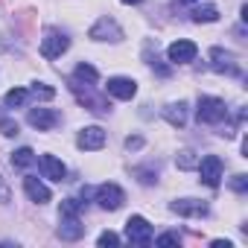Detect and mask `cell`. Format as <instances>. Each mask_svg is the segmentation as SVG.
Listing matches in <instances>:
<instances>
[{"label": "cell", "instance_id": "cell-27", "mask_svg": "<svg viewBox=\"0 0 248 248\" xmlns=\"http://www.w3.org/2000/svg\"><path fill=\"white\" fill-rule=\"evenodd\" d=\"M30 93L38 96V99H53V96H56V88H50V85H44V82H32Z\"/></svg>", "mask_w": 248, "mask_h": 248}, {"label": "cell", "instance_id": "cell-25", "mask_svg": "<svg viewBox=\"0 0 248 248\" xmlns=\"http://www.w3.org/2000/svg\"><path fill=\"white\" fill-rule=\"evenodd\" d=\"M18 132H21L18 120H12V117H0V135H3V138H15Z\"/></svg>", "mask_w": 248, "mask_h": 248}, {"label": "cell", "instance_id": "cell-7", "mask_svg": "<svg viewBox=\"0 0 248 248\" xmlns=\"http://www.w3.org/2000/svg\"><path fill=\"white\" fill-rule=\"evenodd\" d=\"M88 38L91 41H123V27L114 21V18H99L91 30H88Z\"/></svg>", "mask_w": 248, "mask_h": 248}, {"label": "cell", "instance_id": "cell-1", "mask_svg": "<svg viewBox=\"0 0 248 248\" xmlns=\"http://www.w3.org/2000/svg\"><path fill=\"white\" fill-rule=\"evenodd\" d=\"M67 88H70V93L76 96V102H79V105H85L88 111H93V114H108V111H111L108 99H102L99 93H93V85L79 82V79H70V82H67Z\"/></svg>", "mask_w": 248, "mask_h": 248}, {"label": "cell", "instance_id": "cell-8", "mask_svg": "<svg viewBox=\"0 0 248 248\" xmlns=\"http://www.w3.org/2000/svg\"><path fill=\"white\" fill-rule=\"evenodd\" d=\"M210 67H213L216 73H225V76H239V73H242L236 56H233L231 50H222V47H213V50H210Z\"/></svg>", "mask_w": 248, "mask_h": 248}, {"label": "cell", "instance_id": "cell-6", "mask_svg": "<svg viewBox=\"0 0 248 248\" xmlns=\"http://www.w3.org/2000/svg\"><path fill=\"white\" fill-rule=\"evenodd\" d=\"M27 123L32 129H38V132H53L59 123H62V114L56 111V108H30V114H27Z\"/></svg>", "mask_w": 248, "mask_h": 248}, {"label": "cell", "instance_id": "cell-13", "mask_svg": "<svg viewBox=\"0 0 248 248\" xmlns=\"http://www.w3.org/2000/svg\"><path fill=\"white\" fill-rule=\"evenodd\" d=\"M170 210L178 213V216H190V219H202V216L210 213V207H207L202 199H175V202L170 204Z\"/></svg>", "mask_w": 248, "mask_h": 248}, {"label": "cell", "instance_id": "cell-34", "mask_svg": "<svg viewBox=\"0 0 248 248\" xmlns=\"http://www.w3.org/2000/svg\"><path fill=\"white\" fill-rule=\"evenodd\" d=\"M120 3H126V6H138L140 0H120Z\"/></svg>", "mask_w": 248, "mask_h": 248}, {"label": "cell", "instance_id": "cell-35", "mask_svg": "<svg viewBox=\"0 0 248 248\" xmlns=\"http://www.w3.org/2000/svg\"><path fill=\"white\" fill-rule=\"evenodd\" d=\"M181 3H199V0H181Z\"/></svg>", "mask_w": 248, "mask_h": 248}, {"label": "cell", "instance_id": "cell-12", "mask_svg": "<svg viewBox=\"0 0 248 248\" xmlns=\"http://www.w3.org/2000/svg\"><path fill=\"white\" fill-rule=\"evenodd\" d=\"M76 146L85 149V152H96V149H102V146H105V129H102V126H85V129H79Z\"/></svg>", "mask_w": 248, "mask_h": 248}, {"label": "cell", "instance_id": "cell-29", "mask_svg": "<svg viewBox=\"0 0 248 248\" xmlns=\"http://www.w3.org/2000/svg\"><path fill=\"white\" fill-rule=\"evenodd\" d=\"M96 242H99V245H102V248H105V245H120V236H117V233H114V231H102V233H99V239H96Z\"/></svg>", "mask_w": 248, "mask_h": 248}, {"label": "cell", "instance_id": "cell-15", "mask_svg": "<svg viewBox=\"0 0 248 248\" xmlns=\"http://www.w3.org/2000/svg\"><path fill=\"white\" fill-rule=\"evenodd\" d=\"M24 190H27L30 202H35V204H47V202L53 199L50 187H47V184H41V181H38V178H32V175H27V178H24Z\"/></svg>", "mask_w": 248, "mask_h": 248}, {"label": "cell", "instance_id": "cell-16", "mask_svg": "<svg viewBox=\"0 0 248 248\" xmlns=\"http://www.w3.org/2000/svg\"><path fill=\"white\" fill-rule=\"evenodd\" d=\"M41 172H44V178H50V181H64V178H67V167H64L56 155H41Z\"/></svg>", "mask_w": 248, "mask_h": 248}, {"label": "cell", "instance_id": "cell-28", "mask_svg": "<svg viewBox=\"0 0 248 248\" xmlns=\"http://www.w3.org/2000/svg\"><path fill=\"white\" fill-rule=\"evenodd\" d=\"M231 190H233V193H245V190H248V175H242V172L233 175V178H231Z\"/></svg>", "mask_w": 248, "mask_h": 248}, {"label": "cell", "instance_id": "cell-22", "mask_svg": "<svg viewBox=\"0 0 248 248\" xmlns=\"http://www.w3.org/2000/svg\"><path fill=\"white\" fill-rule=\"evenodd\" d=\"M175 164H178V170H196L199 155H196L193 149H181V152L175 155Z\"/></svg>", "mask_w": 248, "mask_h": 248}, {"label": "cell", "instance_id": "cell-10", "mask_svg": "<svg viewBox=\"0 0 248 248\" xmlns=\"http://www.w3.org/2000/svg\"><path fill=\"white\" fill-rule=\"evenodd\" d=\"M196 56H199V47L187 38H178L167 47V59L172 64H190V62H196Z\"/></svg>", "mask_w": 248, "mask_h": 248}, {"label": "cell", "instance_id": "cell-11", "mask_svg": "<svg viewBox=\"0 0 248 248\" xmlns=\"http://www.w3.org/2000/svg\"><path fill=\"white\" fill-rule=\"evenodd\" d=\"M67 47H70V38H67L64 32L50 30V32L41 38V56H44V59H59L62 53H67Z\"/></svg>", "mask_w": 248, "mask_h": 248}, {"label": "cell", "instance_id": "cell-4", "mask_svg": "<svg viewBox=\"0 0 248 248\" xmlns=\"http://www.w3.org/2000/svg\"><path fill=\"white\" fill-rule=\"evenodd\" d=\"M196 170H199V175H202V184H207V187H219L222 172H225V164H222L219 155H204V158H199Z\"/></svg>", "mask_w": 248, "mask_h": 248}, {"label": "cell", "instance_id": "cell-20", "mask_svg": "<svg viewBox=\"0 0 248 248\" xmlns=\"http://www.w3.org/2000/svg\"><path fill=\"white\" fill-rule=\"evenodd\" d=\"M32 164H35V152H32L30 146H21V149L12 152V167H15V170H27V167H32Z\"/></svg>", "mask_w": 248, "mask_h": 248}, {"label": "cell", "instance_id": "cell-24", "mask_svg": "<svg viewBox=\"0 0 248 248\" xmlns=\"http://www.w3.org/2000/svg\"><path fill=\"white\" fill-rule=\"evenodd\" d=\"M82 204H85V202L64 199V202H62V207H59V216H82Z\"/></svg>", "mask_w": 248, "mask_h": 248}, {"label": "cell", "instance_id": "cell-18", "mask_svg": "<svg viewBox=\"0 0 248 248\" xmlns=\"http://www.w3.org/2000/svg\"><path fill=\"white\" fill-rule=\"evenodd\" d=\"M190 15H193L196 24H213V21H219V9H216L213 3H207V6H196Z\"/></svg>", "mask_w": 248, "mask_h": 248}, {"label": "cell", "instance_id": "cell-33", "mask_svg": "<svg viewBox=\"0 0 248 248\" xmlns=\"http://www.w3.org/2000/svg\"><path fill=\"white\" fill-rule=\"evenodd\" d=\"M213 248H231V242L228 239H213Z\"/></svg>", "mask_w": 248, "mask_h": 248}, {"label": "cell", "instance_id": "cell-2", "mask_svg": "<svg viewBox=\"0 0 248 248\" xmlns=\"http://www.w3.org/2000/svg\"><path fill=\"white\" fill-rule=\"evenodd\" d=\"M199 123H207V126H216L228 117V105L219 96H199V108H196Z\"/></svg>", "mask_w": 248, "mask_h": 248}, {"label": "cell", "instance_id": "cell-17", "mask_svg": "<svg viewBox=\"0 0 248 248\" xmlns=\"http://www.w3.org/2000/svg\"><path fill=\"white\" fill-rule=\"evenodd\" d=\"M164 120L170 123L172 129H184L187 126V102H170L167 108H164Z\"/></svg>", "mask_w": 248, "mask_h": 248}, {"label": "cell", "instance_id": "cell-19", "mask_svg": "<svg viewBox=\"0 0 248 248\" xmlns=\"http://www.w3.org/2000/svg\"><path fill=\"white\" fill-rule=\"evenodd\" d=\"M73 79L88 82V85H96V82H99V73H96V67H93V64L79 62V64H76V70H73Z\"/></svg>", "mask_w": 248, "mask_h": 248}, {"label": "cell", "instance_id": "cell-14", "mask_svg": "<svg viewBox=\"0 0 248 248\" xmlns=\"http://www.w3.org/2000/svg\"><path fill=\"white\" fill-rule=\"evenodd\" d=\"M59 239H64V242H76V239H82L85 236V225H82V219L79 216H59Z\"/></svg>", "mask_w": 248, "mask_h": 248}, {"label": "cell", "instance_id": "cell-30", "mask_svg": "<svg viewBox=\"0 0 248 248\" xmlns=\"http://www.w3.org/2000/svg\"><path fill=\"white\" fill-rule=\"evenodd\" d=\"M152 242H155V245H178L181 236H178V233H161V236H155Z\"/></svg>", "mask_w": 248, "mask_h": 248}, {"label": "cell", "instance_id": "cell-31", "mask_svg": "<svg viewBox=\"0 0 248 248\" xmlns=\"http://www.w3.org/2000/svg\"><path fill=\"white\" fill-rule=\"evenodd\" d=\"M140 146H143V138H138V135H135V138H126V149H129V152H135V149H140Z\"/></svg>", "mask_w": 248, "mask_h": 248}, {"label": "cell", "instance_id": "cell-32", "mask_svg": "<svg viewBox=\"0 0 248 248\" xmlns=\"http://www.w3.org/2000/svg\"><path fill=\"white\" fill-rule=\"evenodd\" d=\"M12 199V193H9V187H6V181L3 178H0V204H6Z\"/></svg>", "mask_w": 248, "mask_h": 248}, {"label": "cell", "instance_id": "cell-26", "mask_svg": "<svg viewBox=\"0 0 248 248\" xmlns=\"http://www.w3.org/2000/svg\"><path fill=\"white\" fill-rule=\"evenodd\" d=\"M135 175H138L140 184H155L158 181V167H138Z\"/></svg>", "mask_w": 248, "mask_h": 248}, {"label": "cell", "instance_id": "cell-5", "mask_svg": "<svg viewBox=\"0 0 248 248\" xmlns=\"http://www.w3.org/2000/svg\"><path fill=\"white\" fill-rule=\"evenodd\" d=\"M126 239L132 245H152V239H155L152 225L143 216H129L126 219Z\"/></svg>", "mask_w": 248, "mask_h": 248}, {"label": "cell", "instance_id": "cell-3", "mask_svg": "<svg viewBox=\"0 0 248 248\" xmlns=\"http://www.w3.org/2000/svg\"><path fill=\"white\" fill-rule=\"evenodd\" d=\"M93 202L102 207V210H120L123 207V202H126V193H123V187H117V184H99L96 190H93Z\"/></svg>", "mask_w": 248, "mask_h": 248}, {"label": "cell", "instance_id": "cell-21", "mask_svg": "<svg viewBox=\"0 0 248 248\" xmlns=\"http://www.w3.org/2000/svg\"><path fill=\"white\" fill-rule=\"evenodd\" d=\"M27 99H30V91H27V88H12V91H6V96H3L6 108H21Z\"/></svg>", "mask_w": 248, "mask_h": 248}, {"label": "cell", "instance_id": "cell-9", "mask_svg": "<svg viewBox=\"0 0 248 248\" xmlns=\"http://www.w3.org/2000/svg\"><path fill=\"white\" fill-rule=\"evenodd\" d=\"M105 91H108V96H114V99L129 102V99H135V93H138V82L129 79V76H111V79L105 82Z\"/></svg>", "mask_w": 248, "mask_h": 248}, {"label": "cell", "instance_id": "cell-23", "mask_svg": "<svg viewBox=\"0 0 248 248\" xmlns=\"http://www.w3.org/2000/svg\"><path fill=\"white\" fill-rule=\"evenodd\" d=\"M143 59H146V64H149V67H155L161 76H170V67H167V64H161L158 53H152V47H149V44H146V50H143Z\"/></svg>", "mask_w": 248, "mask_h": 248}]
</instances>
